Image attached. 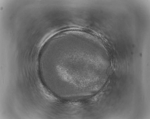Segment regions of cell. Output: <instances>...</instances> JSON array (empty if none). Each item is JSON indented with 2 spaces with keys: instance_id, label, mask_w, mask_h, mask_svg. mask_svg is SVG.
I'll return each instance as SVG.
<instances>
[{
  "instance_id": "obj_1",
  "label": "cell",
  "mask_w": 150,
  "mask_h": 119,
  "mask_svg": "<svg viewBox=\"0 0 150 119\" xmlns=\"http://www.w3.org/2000/svg\"><path fill=\"white\" fill-rule=\"evenodd\" d=\"M42 90L46 98L50 100L54 99V96L48 90L45 88H43V90Z\"/></svg>"
}]
</instances>
